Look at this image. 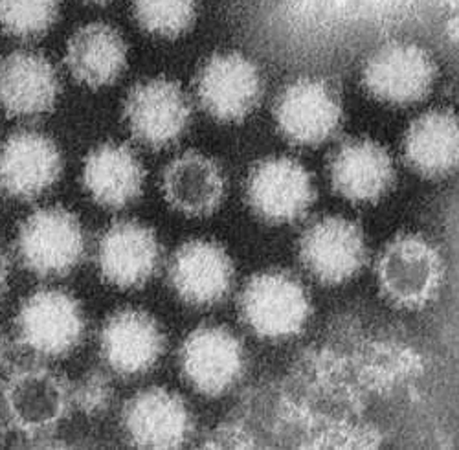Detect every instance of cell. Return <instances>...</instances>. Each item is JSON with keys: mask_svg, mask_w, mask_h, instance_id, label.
<instances>
[{"mask_svg": "<svg viewBox=\"0 0 459 450\" xmlns=\"http://www.w3.org/2000/svg\"><path fill=\"white\" fill-rule=\"evenodd\" d=\"M443 259L425 238L401 234L382 250L377 278L382 294L403 309H423L437 296L443 281Z\"/></svg>", "mask_w": 459, "mask_h": 450, "instance_id": "6da1fadb", "label": "cell"}, {"mask_svg": "<svg viewBox=\"0 0 459 450\" xmlns=\"http://www.w3.org/2000/svg\"><path fill=\"white\" fill-rule=\"evenodd\" d=\"M85 232L78 215L61 206L35 210L17 236L22 265L41 278L70 274L85 255Z\"/></svg>", "mask_w": 459, "mask_h": 450, "instance_id": "7a4b0ae2", "label": "cell"}, {"mask_svg": "<svg viewBox=\"0 0 459 450\" xmlns=\"http://www.w3.org/2000/svg\"><path fill=\"white\" fill-rule=\"evenodd\" d=\"M239 315L261 339L283 341L303 331L311 316V299L294 276L269 271L248 280L239 298Z\"/></svg>", "mask_w": 459, "mask_h": 450, "instance_id": "3957f363", "label": "cell"}, {"mask_svg": "<svg viewBox=\"0 0 459 450\" xmlns=\"http://www.w3.org/2000/svg\"><path fill=\"white\" fill-rule=\"evenodd\" d=\"M17 341L35 355L59 359L78 348L85 336V315L70 292L41 289L24 299L15 318Z\"/></svg>", "mask_w": 459, "mask_h": 450, "instance_id": "277c9868", "label": "cell"}, {"mask_svg": "<svg viewBox=\"0 0 459 450\" xmlns=\"http://www.w3.org/2000/svg\"><path fill=\"white\" fill-rule=\"evenodd\" d=\"M72 388L45 366H22L12 371L3 388V406L10 425L28 436L54 432L66 418Z\"/></svg>", "mask_w": 459, "mask_h": 450, "instance_id": "5b68a950", "label": "cell"}, {"mask_svg": "<svg viewBox=\"0 0 459 450\" xmlns=\"http://www.w3.org/2000/svg\"><path fill=\"white\" fill-rule=\"evenodd\" d=\"M437 80L434 57L415 43L390 41L377 48L362 68V85L378 101L408 107L423 101Z\"/></svg>", "mask_w": 459, "mask_h": 450, "instance_id": "8992f818", "label": "cell"}, {"mask_svg": "<svg viewBox=\"0 0 459 450\" xmlns=\"http://www.w3.org/2000/svg\"><path fill=\"white\" fill-rule=\"evenodd\" d=\"M195 91L201 107L222 124L248 118L263 98V78L254 61L239 52L212 56L199 70Z\"/></svg>", "mask_w": 459, "mask_h": 450, "instance_id": "52a82bcc", "label": "cell"}, {"mask_svg": "<svg viewBox=\"0 0 459 450\" xmlns=\"http://www.w3.org/2000/svg\"><path fill=\"white\" fill-rule=\"evenodd\" d=\"M338 92L320 78H299L278 96L274 118L281 136L299 147H318L342 125Z\"/></svg>", "mask_w": 459, "mask_h": 450, "instance_id": "ba28073f", "label": "cell"}, {"mask_svg": "<svg viewBox=\"0 0 459 450\" xmlns=\"http://www.w3.org/2000/svg\"><path fill=\"white\" fill-rule=\"evenodd\" d=\"M247 353L238 336L221 325L191 331L180 348V371L187 385L206 397L232 390L243 377Z\"/></svg>", "mask_w": 459, "mask_h": 450, "instance_id": "9c48e42d", "label": "cell"}, {"mask_svg": "<svg viewBox=\"0 0 459 450\" xmlns=\"http://www.w3.org/2000/svg\"><path fill=\"white\" fill-rule=\"evenodd\" d=\"M247 199L252 212L271 224H289L309 212L316 199L311 173L298 160L273 157L248 175Z\"/></svg>", "mask_w": 459, "mask_h": 450, "instance_id": "30bf717a", "label": "cell"}, {"mask_svg": "<svg viewBox=\"0 0 459 450\" xmlns=\"http://www.w3.org/2000/svg\"><path fill=\"white\" fill-rule=\"evenodd\" d=\"M124 118L140 143L164 149L186 133L191 105L178 83L155 78L131 89L124 105Z\"/></svg>", "mask_w": 459, "mask_h": 450, "instance_id": "8fae6325", "label": "cell"}, {"mask_svg": "<svg viewBox=\"0 0 459 450\" xmlns=\"http://www.w3.org/2000/svg\"><path fill=\"white\" fill-rule=\"evenodd\" d=\"M299 259L324 285L350 281L366 265V239L359 224L343 217H324L303 232Z\"/></svg>", "mask_w": 459, "mask_h": 450, "instance_id": "7c38bea8", "label": "cell"}, {"mask_svg": "<svg viewBox=\"0 0 459 450\" xmlns=\"http://www.w3.org/2000/svg\"><path fill=\"white\" fill-rule=\"evenodd\" d=\"M63 157L57 143L37 131H17L0 143V187L4 194L31 201L59 180Z\"/></svg>", "mask_w": 459, "mask_h": 450, "instance_id": "4fadbf2b", "label": "cell"}, {"mask_svg": "<svg viewBox=\"0 0 459 450\" xmlns=\"http://www.w3.org/2000/svg\"><path fill=\"white\" fill-rule=\"evenodd\" d=\"M169 283L184 304L212 307L230 294L234 264L228 252L206 239L180 245L169 261Z\"/></svg>", "mask_w": 459, "mask_h": 450, "instance_id": "5bb4252c", "label": "cell"}, {"mask_svg": "<svg viewBox=\"0 0 459 450\" xmlns=\"http://www.w3.org/2000/svg\"><path fill=\"white\" fill-rule=\"evenodd\" d=\"M160 243L140 221H118L105 230L98 245V267L103 280L118 289H138L157 274Z\"/></svg>", "mask_w": 459, "mask_h": 450, "instance_id": "9a60e30c", "label": "cell"}, {"mask_svg": "<svg viewBox=\"0 0 459 450\" xmlns=\"http://www.w3.org/2000/svg\"><path fill=\"white\" fill-rule=\"evenodd\" d=\"M166 339L160 324L142 309H122L110 315L100 333L105 364L124 377H136L157 366Z\"/></svg>", "mask_w": 459, "mask_h": 450, "instance_id": "2e32d148", "label": "cell"}, {"mask_svg": "<svg viewBox=\"0 0 459 450\" xmlns=\"http://www.w3.org/2000/svg\"><path fill=\"white\" fill-rule=\"evenodd\" d=\"M333 190L351 203L373 204L385 197L395 182L390 153L369 138H351L338 145L329 160Z\"/></svg>", "mask_w": 459, "mask_h": 450, "instance_id": "e0dca14e", "label": "cell"}, {"mask_svg": "<svg viewBox=\"0 0 459 450\" xmlns=\"http://www.w3.org/2000/svg\"><path fill=\"white\" fill-rule=\"evenodd\" d=\"M122 427L140 448H178L194 430L189 408L180 395L166 388H147L124 408Z\"/></svg>", "mask_w": 459, "mask_h": 450, "instance_id": "ac0fdd59", "label": "cell"}, {"mask_svg": "<svg viewBox=\"0 0 459 450\" xmlns=\"http://www.w3.org/2000/svg\"><path fill=\"white\" fill-rule=\"evenodd\" d=\"M59 78L39 52L17 50L0 59V108L8 117H41L56 107Z\"/></svg>", "mask_w": 459, "mask_h": 450, "instance_id": "d6986e66", "label": "cell"}, {"mask_svg": "<svg viewBox=\"0 0 459 450\" xmlns=\"http://www.w3.org/2000/svg\"><path fill=\"white\" fill-rule=\"evenodd\" d=\"M65 63L72 78L89 89H103L118 82L127 66V43L110 24L91 22L68 39Z\"/></svg>", "mask_w": 459, "mask_h": 450, "instance_id": "ffe728a7", "label": "cell"}, {"mask_svg": "<svg viewBox=\"0 0 459 450\" xmlns=\"http://www.w3.org/2000/svg\"><path fill=\"white\" fill-rule=\"evenodd\" d=\"M145 169L136 153L124 143H103L83 164V186L92 201L108 210H122L143 190Z\"/></svg>", "mask_w": 459, "mask_h": 450, "instance_id": "44dd1931", "label": "cell"}, {"mask_svg": "<svg viewBox=\"0 0 459 450\" xmlns=\"http://www.w3.org/2000/svg\"><path fill=\"white\" fill-rule=\"evenodd\" d=\"M162 194L173 210L187 217H206L224 199V173L213 159L197 151H186L164 169Z\"/></svg>", "mask_w": 459, "mask_h": 450, "instance_id": "7402d4cb", "label": "cell"}, {"mask_svg": "<svg viewBox=\"0 0 459 450\" xmlns=\"http://www.w3.org/2000/svg\"><path fill=\"white\" fill-rule=\"evenodd\" d=\"M457 118L446 108L420 115L404 134V160L425 178L450 175L457 166Z\"/></svg>", "mask_w": 459, "mask_h": 450, "instance_id": "603a6c76", "label": "cell"}, {"mask_svg": "<svg viewBox=\"0 0 459 450\" xmlns=\"http://www.w3.org/2000/svg\"><path fill=\"white\" fill-rule=\"evenodd\" d=\"M197 6L199 0H133V13L147 33L175 39L194 26Z\"/></svg>", "mask_w": 459, "mask_h": 450, "instance_id": "cb8c5ba5", "label": "cell"}, {"mask_svg": "<svg viewBox=\"0 0 459 450\" xmlns=\"http://www.w3.org/2000/svg\"><path fill=\"white\" fill-rule=\"evenodd\" d=\"M59 17V0H0V28L17 39H37Z\"/></svg>", "mask_w": 459, "mask_h": 450, "instance_id": "d4e9b609", "label": "cell"}, {"mask_svg": "<svg viewBox=\"0 0 459 450\" xmlns=\"http://www.w3.org/2000/svg\"><path fill=\"white\" fill-rule=\"evenodd\" d=\"M112 385L107 373L101 369H91L72 388V402L78 406L85 416H101L112 402Z\"/></svg>", "mask_w": 459, "mask_h": 450, "instance_id": "484cf974", "label": "cell"}, {"mask_svg": "<svg viewBox=\"0 0 459 450\" xmlns=\"http://www.w3.org/2000/svg\"><path fill=\"white\" fill-rule=\"evenodd\" d=\"M8 281H10V261L6 254L0 250V296L6 292Z\"/></svg>", "mask_w": 459, "mask_h": 450, "instance_id": "4316f807", "label": "cell"}, {"mask_svg": "<svg viewBox=\"0 0 459 450\" xmlns=\"http://www.w3.org/2000/svg\"><path fill=\"white\" fill-rule=\"evenodd\" d=\"M4 353H6L4 341H3V336H0V366H3V362H4Z\"/></svg>", "mask_w": 459, "mask_h": 450, "instance_id": "83f0119b", "label": "cell"}, {"mask_svg": "<svg viewBox=\"0 0 459 450\" xmlns=\"http://www.w3.org/2000/svg\"><path fill=\"white\" fill-rule=\"evenodd\" d=\"M85 3H91V4H107V3H110V0H85Z\"/></svg>", "mask_w": 459, "mask_h": 450, "instance_id": "f1b7e54d", "label": "cell"}]
</instances>
